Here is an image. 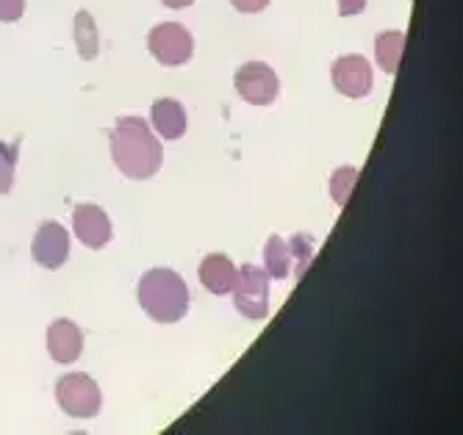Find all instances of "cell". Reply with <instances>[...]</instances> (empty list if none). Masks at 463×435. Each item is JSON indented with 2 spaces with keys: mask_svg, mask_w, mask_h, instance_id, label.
Listing matches in <instances>:
<instances>
[{
  "mask_svg": "<svg viewBox=\"0 0 463 435\" xmlns=\"http://www.w3.org/2000/svg\"><path fill=\"white\" fill-rule=\"evenodd\" d=\"M111 158L131 181H147L161 169L164 150L142 117H119L111 130Z\"/></svg>",
  "mask_w": 463,
  "mask_h": 435,
  "instance_id": "1",
  "label": "cell"
},
{
  "mask_svg": "<svg viewBox=\"0 0 463 435\" xmlns=\"http://www.w3.org/2000/svg\"><path fill=\"white\" fill-rule=\"evenodd\" d=\"M139 306L153 322H181L189 308V288L173 270H150L139 280Z\"/></svg>",
  "mask_w": 463,
  "mask_h": 435,
  "instance_id": "2",
  "label": "cell"
},
{
  "mask_svg": "<svg viewBox=\"0 0 463 435\" xmlns=\"http://www.w3.org/2000/svg\"><path fill=\"white\" fill-rule=\"evenodd\" d=\"M233 306L247 319H267L269 314V275L252 264H244L236 272Z\"/></svg>",
  "mask_w": 463,
  "mask_h": 435,
  "instance_id": "3",
  "label": "cell"
},
{
  "mask_svg": "<svg viewBox=\"0 0 463 435\" xmlns=\"http://www.w3.org/2000/svg\"><path fill=\"white\" fill-rule=\"evenodd\" d=\"M56 400L61 411L72 419H92L100 413L103 397L90 374H64L56 385Z\"/></svg>",
  "mask_w": 463,
  "mask_h": 435,
  "instance_id": "4",
  "label": "cell"
},
{
  "mask_svg": "<svg viewBox=\"0 0 463 435\" xmlns=\"http://www.w3.org/2000/svg\"><path fill=\"white\" fill-rule=\"evenodd\" d=\"M147 48L158 64L181 67L194 53V39L181 23H158L147 36Z\"/></svg>",
  "mask_w": 463,
  "mask_h": 435,
  "instance_id": "5",
  "label": "cell"
},
{
  "mask_svg": "<svg viewBox=\"0 0 463 435\" xmlns=\"http://www.w3.org/2000/svg\"><path fill=\"white\" fill-rule=\"evenodd\" d=\"M233 83H236V92L241 95V100H247L250 106H269L280 92V80H278L275 70L264 61L241 64L233 75Z\"/></svg>",
  "mask_w": 463,
  "mask_h": 435,
  "instance_id": "6",
  "label": "cell"
},
{
  "mask_svg": "<svg viewBox=\"0 0 463 435\" xmlns=\"http://www.w3.org/2000/svg\"><path fill=\"white\" fill-rule=\"evenodd\" d=\"M330 75H333V86H335V90H339L345 98H353V100L366 98L372 92V83H374L372 64L364 56H358V53L342 56L339 61L333 64Z\"/></svg>",
  "mask_w": 463,
  "mask_h": 435,
  "instance_id": "7",
  "label": "cell"
},
{
  "mask_svg": "<svg viewBox=\"0 0 463 435\" xmlns=\"http://www.w3.org/2000/svg\"><path fill=\"white\" fill-rule=\"evenodd\" d=\"M31 255L39 267L45 270H59L67 255H70V236L67 231L59 225V222H45L36 236H33V244H31Z\"/></svg>",
  "mask_w": 463,
  "mask_h": 435,
  "instance_id": "8",
  "label": "cell"
},
{
  "mask_svg": "<svg viewBox=\"0 0 463 435\" xmlns=\"http://www.w3.org/2000/svg\"><path fill=\"white\" fill-rule=\"evenodd\" d=\"M72 228L80 244H87L92 250H100L103 244L111 241V222L109 216L98 205H78L72 211Z\"/></svg>",
  "mask_w": 463,
  "mask_h": 435,
  "instance_id": "9",
  "label": "cell"
},
{
  "mask_svg": "<svg viewBox=\"0 0 463 435\" xmlns=\"http://www.w3.org/2000/svg\"><path fill=\"white\" fill-rule=\"evenodd\" d=\"M83 350V333L75 322L59 319L48 330V353L56 364H72L78 361Z\"/></svg>",
  "mask_w": 463,
  "mask_h": 435,
  "instance_id": "10",
  "label": "cell"
},
{
  "mask_svg": "<svg viewBox=\"0 0 463 435\" xmlns=\"http://www.w3.org/2000/svg\"><path fill=\"white\" fill-rule=\"evenodd\" d=\"M153 128L158 130L161 139H181L186 134V109L173 100V98H161L153 103Z\"/></svg>",
  "mask_w": 463,
  "mask_h": 435,
  "instance_id": "11",
  "label": "cell"
},
{
  "mask_svg": "<svg viewBox=\"0 0 463 435\" xmlns=\"http://www.w3.org/2000/svg\"><path fill=\"white\" fill-rule=\"evenodd\" d=\"M200 283L212 291V294H231L233 283H236V267L228 255H208L200 264Z\"/></svg>",
  "mask_w": 463,
  "mask_h": 435,
  "instance_id": "12",
  "label": "cell"
},
{
  "mask_svg": "<svg viewBox=\"0 0 463 435\" xmlns=\"http://www.w3.org/2000/svg\"><path fill=\"white\" fill-rule=\"evenodd\" d=\"M402 51H405V33L402 31H386V33H381V36L374 39L377 64H381V70L389 72V75L400 72Z\"/></svg>",
  "mask_w": 463,
  "mask_h": 435,
  "instance_id": "13",
  "label": "cell"
},
{
  "mask_svg": "<svg viewBox=\"0 0 463 435\" xmlns=\"http://www.w3.org/2000/svg\"><path fill=\"white\" fill-rule=\"evenodd\" d=\"M75 45L78 56L83 61H92L100 51V39H98V25L90 12H78L75 14Z\"/></svg>",
  "mask_w": 463,
  "mask_h": 435,
  "instance_id": "14",
  "label": "cell"
},
{
  "mask_svg": "<svg viewBox=\"0 0 463 435\" xmlns=\"http://www.w3.org/2000/svg\"><path fill=\"white\" fill-rule=\"evenodd\" d=\"M264 272L275 280H286L288 272H291V250H288V241H283L280 236H272L267 241V250H264Z\"/></svg>",
  "mask_w": 463,
  "mask_h": 435,
  "instance_id": "15",
  "label": "cell"
},
{
  "mask_svg": "<svg viewBox=\"0 0 463 435\" xmlns=\"http://www.w3.org/2000/svg\"><path fill=\"white\" fill-rule=\"evenodd\" d=\"M355 181H358V169L355 166H342L333 172L330 178V194L339 205H347L350 197H353V189H355Z\"/></svg>",
  "mask_w": 463,
  "mask_h": 435,
  "instance_id": "16",
  "label": "cell"
},
{
  "mask_svg": "<svg viewBox=\"0 0 463 435\" xmlns=\"http://www.w3.org/2000/svg\"><path fill=\"white\" fill-rule=\"evenodd\" d=\"M14 166H17V147L0 142V194H9L14 186Z\"/></svg>",
  "mask_w": 463,
  "mask_h": 435,
  "instance_id": "17",
  "label": "cell"
},
{
  "mask_svg": "<svg viewBox=\"0 0 463 435\" xmlns=\"http://www.w3.org/2000/svg\"><path fill=\"white\" fill-rule=\"evenodd\" d=\"M288 250H291V255H298V278H303L306 275V270H308V264H311V258H314V241H311V236H294L291 241H288Z\"/></svg>",
  "mask_w": 463,
  "mask_h": 435,
  "instance_id": "18",
  "label": "cell"
},
{
  "mask_svg": "<svg viewBox=\"0 0 463 435\" xmlns=\"http://www.w3.org/2000/svg\"><path fill=\"white\" fill-rule=\"evenodd\" d=\"M25 12V0H0V23H17Z\"/></svg>",
  "mask_w": 463,
  "mask_h": 435,
  "instance_id": "19",
  "label": "cell"
},
{
  "mask_svg": "<svg viewBox=\"0 0 463 435\" xmlns=\"http://www.w3.org/2000/svg\"><path fill=\"white\" fill-rule=\"evenodd\" d=\"M233 9L241 12V14H259L269 6V0H231Z\"/></svg>",
  "mask_w": 463,
  "mask_h": 435,
  "instance_id": "20",
  "label": "cell"
},
{
  "mask_svg": "<svg viewBox=\"0 0 463 435\" xmlns=\"http://www.w3.org/2000/svg\"><path fill=\"white\" fill-rule=\"evenodd\" d=\"M364 9H366V0H339V14H342V17L361 14Z\"/></svg>",
  "mask_w": 463,
  "mask_h": 435,
  "instance_id": "21",
  "label": "cell"
},
{
  "mask_svg": "<svg viewBox=\"0 0 463 435\" xmlns=\"http://www.w3.org/2000/svg\"><path fill=\"white\" fill-rule=\"evenodd\" d=\"M161 4H164L166 9H186V6L194 4V0H161Z\"/></svg>",
  "mask_w": 463,
  "mask_h": 435,
  "instance_id": "22",
  "label": "cell"
}]
</instances>
